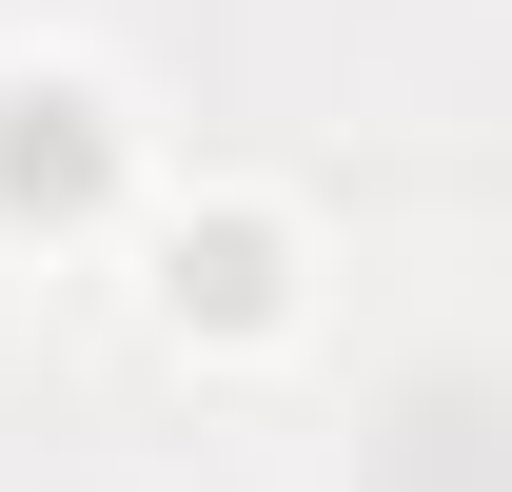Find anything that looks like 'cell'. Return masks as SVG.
<instances>
[{
  "label": "cell",
  "mask_w": 512,
  "mask_h": 492,
  "mask_svg": "<svg viewBox=\"0 0 512 492\" xmlns=\"http://www.w3.org/2000/svg\"><path fill=\"white\" fill-rule=\"evenodd\" d=\"M138 335L197 374H256L316 335V217L276 178H197V197H138Z\"/></svg>",
  "instance_id": "1"
},
{
  "label": "cell",
  "mask_w": 512,
  "mask_h": 492,
  "mask_svg": "<svg viewBox=\"0 0 512 492\" xmlns=\"http://www.w3.org/2000/svg\"><path fill=\"white\" fill-rule=\"evenodd\" d=\"M138 178H158L138 79L79 60V40H0V256H99V237H138Z\"/></svg>",
  "instance_id": "2"
}]
</instances>
